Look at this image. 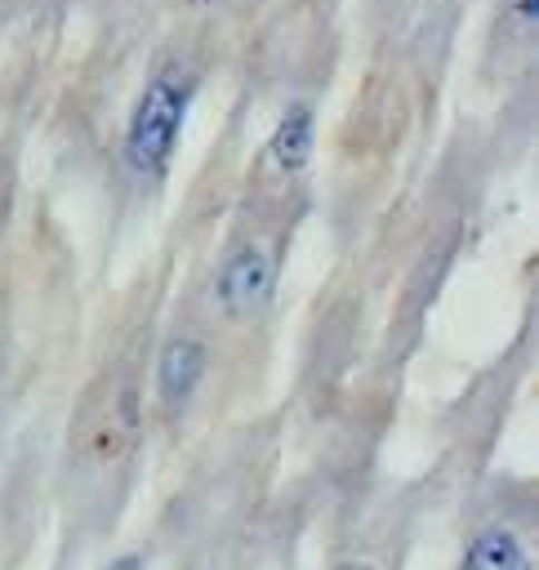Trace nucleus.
Instances as JSON below:
<instances>
[{
  "label": "nucleus",
  "mask_w": 539,
  "mask_h": 570,
  "mask_svg": "<svg viewBox=\"0 0 539 570\" xmlns=\"http://www.w3.org/2000/svg\"><path fill=\"white\" fill-rule=\"evenodd\" d=\"M192 94H196V76L178 62L160 67L134 111H129V125H125V142H120V160H125V174L143 187L160 183L169 174V160L178 151V138H183V120H187V107H192Z\"/></svg>",
  "instance_id": "obj_1"
},
{
  "label": "nucleus",
  "mask_w": 539,
  "mask_h": 570,
  "mask_svg": "<svg viewBox=\"0 0 539 570\" xmlns=\"http://www.w3.org/2000/svg\"><path fill=\"white\" fill-rule=\"evenodd\" d=\"M272 289H276V263L258 245H241L236 254H227L214 276V303L227 321L258 316L272 303Z\"/></svg>",
  "instance_id": "obj_2"
},
{
  "label": "nucleus",
  "mask_w": 539,
  "mask_h": 570,
  "mask_svg": "<svg viewBox=\"0 0 539 570\" xmlns=\"http://www.w3.org/2000/svg\"><path fill=\"white\" fill-rule=\"evenodd\" d=\"M205 370H209V356H205V343L192 338V334H178L160 347L156 356V396L160 405L178 410L196 396V387L205 383Z\"/></svg>",
  "instance_id": "obj_3"
},
{
  "label": "nucleus",
  "mask_w": 539,
  "mask_h": 570,
  "mask_svg": "<svg viewBox=\"0 0 539 570\" xmlns=\"http://www.w3.org/2000/svg\"><path fill=\"white\" fill-rule=\"evenodd\" d=\"M312 147H316V111H312L307 102H290V107L281 111L272 138H267V160H272V169L285 174V178L303 174L307 160H312Z\"/></svg>",
  "instance_id": "obj_4"
},
{
  "label": "nucleus",
  "mask_w": 539,
  "mask_h": 570,
  "mask_svg": "<svg viewBox=\"0 0 539 570\" xmlns=\"http://www.w3.org/2000/svg\"><path fill=\"white\" fill-rule=\"evenodd\" d=\"M134 436H138V392H134V387H120V392H111L107 405L98 410L94 432H89V450H94L102 463H111V459H120V454L134 445Z\"/></svg>",
  "instance_id": "obj_5"
},
{
  "label": "nucleus",
  "mask_w": 539,
  "mask_h": 570,
  "mask_svg": "<svg viewBox=\"0 0 539 570\" xmlns=\"http://www.w3.org/2000/svg\"><path fill=\"white\" fill-rule=\"evenodd\" d=\"M459 570H530V561H526V548L512 530L490 525L468 543Z\"/></svg>",
  "instance_id": "obj_6"
},
{
  "label": "nucleus",
  "mask_w": 539,
  "mask_h": 570,
  "mask_svg": "<svg viewBox=\"0 0 539 570\" xmlns=\"http://www.w3.org/2000/svg\"><path fill=\"white\" fill-rule=\"evenodd\" d=\"M107 570H143V557H138V552H120Z\"/></svg>",
  "instance_id": "obj_7"
},
{
  "label": "nucleus",
  "mask_w": 539,
  "mask_h": 570,
  "mask_svg": "<svg viewBox=\"0 0 539 570\" xmlns=\"http://www.w3.org/2000/svg\"><path fill=\"white\" fill-rule=\"evenodd\" d=\"M339 570H370V566H339Z\"/></svg>",
  "instance_id": "obj_8"
}]
</instances>
